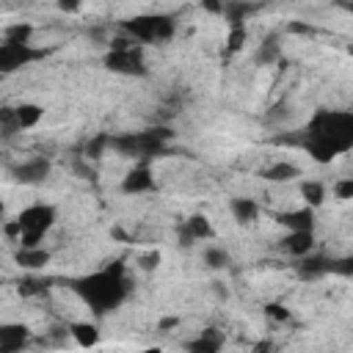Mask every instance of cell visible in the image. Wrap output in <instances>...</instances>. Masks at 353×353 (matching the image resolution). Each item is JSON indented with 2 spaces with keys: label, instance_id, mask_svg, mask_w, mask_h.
<instances>
[{
  "label": "cell",
  "instance_id": "obj_1",
  "mask_svg": "<svg viewBox=\"0 0 353 353\" xmlns=\"http://www.w3.org/2000/svg\"><path fill=\"white\" fill-rule=\"evenodd\" d=\"M353 146V116L347 110H317L306 127V152L317 163H331Z\"/></svg>",
  "mask_w": 353,
  "mask_h": 353
},
{
  "label": "cell",
  "instance_id": "obj_2",
  "mask_svg": "<svg viewBox=\"0 0 353 353\" xmlns=\"http://www.w3.org/2000/svg\"><path fill=\"white\" fill-rule=\"evenodd\" d=\"M72 290L88 303V309L102 317L113 309H119L130 292L127 276H124V265L121 262H110L102 270L91 273V276H80L72 281Z\"/></svg>",
  "mask_w": 353,
  "mask_h": 353
},
{
  "label": "cell",
  "instance_id": "obj_3",
  "mask_svg": "<svg viewBox=\"0 0 353 353\" xmlns=\"http://www.w3.org/2000/svg\"><path fill=\"white\" fill-rule=\"evenodd\" d=\"M176 25L168 14H138L127 22H121V33L132 41L149 44V41H168L174 36Z\"/></svg>",
  "mask_w": 353,
  "mask_h": 353
},
{
  "label": "cell",
  "instance_id": "obj_4",
  "mask_svg": "<svg viewBox=\"0 0 353 353\" xmlns=\"http://www.w3.org/2000/svg\"><path fill=\"white\" fill-rule=\"evenodd\" d=\"M171 138V130L165 127H154V130H143V132H124L110 138V146L119 154H130V157H152L157 152H163L165 141Z\"/></svg>",
  "mask_w": 353,
  "mask_h": 353
},
{
  "label": "cell",
  "instance_id": "obj_5",
  "mask_svg": "<svg viewBox=\"0 0 353 353\" xmlns=\"http://www.w3.org/2000/svg\"><path fill=\"white\" fill-rule=\"evenodd\" d=\"M17 223H19V243H22V248H36L41 243V237L52 229L55 210L50 204H30L28 210L19 212Z\"/></svg>",
  "mask_w": 353,
  "mask_h": 353
},
{
  "label": "cell",
  "instance_id": "obj_6",
  "mask_svg": "<svg viewBox=\"0 0 353 353\" xmlns=\"http://www.w3.org/2000/svg\"><path fill=\"white\" fill-rule=\"evenodd\" d=\"M110 72H119V74H146V61H143V47L135 44L130 50H108L105 61H102Z\"/></svg>",
  "mask_w": 353,
  "mask_h": 353
},
{
  "label": "cell",
  "instance_id": "obj_7",
  "mask_svg": "<svg viewBox=\"0 0 353 353\" xmlns=\"http://www.w3.org/2000/svg\"><path fill=\"white\" fill-rule=\"evenodd\" d=\"M44 58V50H36L33 44H14V41H3L0 44V72H17L33 61Z\"/></svg>",
  "mask_w": 353,
  "mask_h": 353
},
{
  "label": "cell",
  "instance_id": "obj_8",
  "mask_svg": "<svg viewBox=\"0 0 353 353\" xmlns=\"http://www.w3.org/2000/svg\"><path fill=\"white\" fill-rule=\"evenodd\" d=\"M11 176L19 185H41L50 176V160L47 157H30V160L14 165L11 168Z\"/></svg>",
  "mask_w": 353,
  "mask_h": 353
},
{
  "label": "cell",
  "instance_id": "obj_9",
  "mask_svg": "<svg viewBox=\"0 0 353 353\" xmlns=\"http://www.w3.org/2000/svg\"><path fill=\"white\" fill-rule=\"evenodd\" d=\"M30 339L25 323H0V353H19Z\"/></svg>",
  "mask_w": 353,
  "mask_h": 353
},
{
  "label": "cell",
  "instance_id": "obj_10",
  "mask_svg": "<svg viewBox=\"0 0 353 353\" xmlns=\"http://www.w3.org/2000/svg\"><path fill=\"white\" fill-rule=\"evenodd\" d=\"M207 237H212V223H210V218L201 215V212L190 215V218L182 223V229H179V240H182L185 248L193 245V243H199V240H207Z\"/></svg>",
  "mask_w": 353,
  "mask_h": 353
},
{
  "label": "cell",
  "instance_id": "obj_11",
  "mask_svg": "<svg viewBox=\"0 0 353 353\" xmlns=\"http://www.w3.org/2000/svg\"><path fill=\"white\" fill-rule=\"evenodd\" d=\"M152 188H154V176H152V171H149L146 163H138V165L130 168L127 176L121 179V190H124V193H146V190H152Z\"/></svg>",
  "mask_w": 353,
  "mask_h": 353
},
{
  "label": "cell",
  "instance_id": "obj_12",
  "mask_svg": "<svg viewBox=\"0 0 353 353\" xmlns=\"http://www.w3.org/2000/svg\"><path fill=\"white\" fill-rule=\"evenodd\" d=\"M281 248L290 254V256H309L312 248H314V232H290L284 240H281Z\"/></svg>",
  "mask_w": 353,
  "mask_h": 353
},
{
  "label": "cell",
  "instance_id": "obj_13",
  "mask_svg": "<svg viewBox=\"0 0 353 353\" xmlns=\"http://www.w3.org/2000/svg\"><path fill=\"white\" fill-rule=\"evenodd\" d=\"M279 223H284L290 232H312L314 229V210H309V207L287 210L279 215Z\"/></svg>",
  "mask_w": 353,
  "mask_h": 353
},
{
  "label": "cell",
  "instance_id": "obj_14",
  "mask_svg": "<svg viewBox=\"0 0 353 353\" xmlns=\"http://www.w3.org/2000/svg\"><path fill=\"white\" fill-rule=\"evenodd\" d=\"M221 347H223V336L215 328H207L188 342V353H221Z\"/></svg>",
  "mask_w": 353,
  "mask_h": 353
},
{
  "label": "cell",
  "instance_id": "obj_15",
  "mask_svg": "<svg viewBox=\"0 0 353 353\" xmlns=\"http://www.w3.org/2000/svg\"><path fill=\"white\" fill-rule=\"evenodd\" d=\"M17 265L19 268H25V270H41L47 262H50V251H44V248H19L17 251Z\"/></svg>",
  "mask_w": 353,
  "mask_h": 353
},
{
  "label": "cell",
  "instance_id": "obj_16",
  "mask_svg": "<svg viewBox=\"0 0 353 353\" xmlns=\"http://www.w3.org/2000/svg\"><path fill=\"white\" fill-rule=\"evenodd\" d=\"M69 336L80 345V347H94L97 342H99V328L94 325V323H85V320H80V323H72L69 325Z\"/></svg>",
  "mask_w": 353,
  "mask_h": 353
},
{
  "label": "cell",
  "instance_id": "obj_17",
  "mask_svg": "<svg viewBox=\"0 0 353 353\" xmlns=\"http://www.w3.org/2000/svg\"><path fill=\"white\" fill-rule=\"evenodd\" d=\"M229 210H232V215H234V221H237V223H254V221H256V215H259V204H256L254 199H245V196L232 199Z\"/></svg>",
  "mask_w": 353,
  "mask_h": 353
},
{
  "label": "cell",
  "instance_id": "obj_18",
  "mask_svg": "<svg viewBox=\"0 0 353 353\" xmlns=\"http://www.w3.org/2000/svg\"><path fill=\"white\" fill-rule=\"evenodd\" d=\"M14 113H17V124H19V130H30V127H36V124L41 121L44 108L36 105V102H22V105L14 108Z\"/></svg>",
  "mask_w": 353,
  "mask_h": 353
},
{
  "label": "cell",
  "instance_id": "obj_19",
  "mask_svg": "<svg viewBox=\"0 0 353 353\" xmlns=\"http://www.w3.org/2000/svg\"><path fill=\"white\" fill-rule=\"evenodd\" d=\"M262 176L270 179V182H290V179L301 176V168H298L295 163H290V160H279V163L268 165V168L262 171Z\"/></svg>",
  "mask_w": 353,
  "mask_h": 353
},
{
  "label": "cell",
  "instance_id": "obj_20",
  "mask_svg": "<svg viewBox=\"0 0 353 353\" xmlns=\"http://www.w3.org/2000/svg\"><path fill=\"white\" fill-rule=\"evenodd\" d=\"M301 196H303L309 210H317V207L325 204V185L317 182V179H303L301 182Z\"/></svg>",
  "mask_w": 353,
  "mask_h": 353
},
{
  "label": "cell",
  "instance_id": "obj_21",
  "mask_svg": "<svg viewBox=\"0 0 353 353\" xmlns=\"http://www.w3.org/2000/svg\"><path fill=\"white\" fill-rule=\"evenodd\" d=\"M254 11H256V6H251V3H226L221 14H226V17H229L232 28H243L245 17H248V14H254Z\"/></svg>",
  "mask_w": 353,
  "mask_h": 353
},
{
  "label": "cell",
  "instance_id": "obj_22",
  "mask_svg": "<svg viewBox=\"0 0 353 353\" xmlns=\"http://www.w3.org/2000/svg\"><path fill=\"white\" fill-rule=\"evenodd\" d=\"M279 55H281L279 36H268V39L259 44V50H256V61H259V63H265V66H270L273 61H279Z\"/></svg>",
  "mask_w": 353,
  "mask_h": 353
},
{
  "label": "cell",
  "instance_id": "obj_23",
  "mask_svg": "<svg viewBox=\"0 0 353 353\" xmlns=\"http://www.w3.org/2000/svg\"><path fill=\"white\" fill-rule=\"evenodd\" d=\"M204 265L212 268V270H223V268L229 265V251L221 248V245H210V248L204 251Z\"/></svg>",
  "mask_w": 353,
  "mask_h": 353
},
{
  "label": "cell",
  "instance_id": "obj_24",
  "mask_svg": "<svg viewBox=\"0 0 353 353\" xmlns=\"http://www.w3.org/2000/svg\"><path fill=\"white\" fill-rule=\"evenodd\" d=\"M30 36H33V28H30L28 22H17V25H8V28H6V41L30 44Z\"/></svg>",
  "mask_w": 353,
  "mask_h": 353
},
{
  "label": "cell",
  "instance_id": "obj_25",
  "mask_svg": "<svg viewBox=\"0 0 353 353\" xmlns=\"http://www.w3.org/2000/svg\"><path fill=\"white\" fill-rule=\"evenodd\" d=\"M14 132H19V124H17V113H14V108L11 105H3L0 108V135H14Z\"/></svg>",
  "mask_w": 353,
  "mask_h": 353
},
{
  "label": "cell",
  "instance_id": "obj_26",
  "mask_svg": "<svg viewBox=\"0 0 353 353\" xmlns=\"http://www.w3.org/2000/svg\"><path fill=\"white\" fill-rule=\"evenodd\" d=\"M245 41H248L245 25H243V28H232V30H229V39H226V50H229V52H240Z\"/></svg>",
  "mask_w": 353,
  "mask_h": 353
},
{
  "label": "cell",
  "instance_id": "obj_27",
  "mask_svg": "<svg viewBox=\"0 0 353 353\" xmlns=\"http://www.w3.org/2000/svg\"><path fill=\"white\" fill-rule=\"evenodd\" d=\"M334 196H336L339 201H350V199H353V179H350V176L336 179V182H334Z\"/></svg>",
  "mask_w": 353,
  "mask_h": 353
},
{
  "label": "cell",
  "instance_id": "obj_28",
  "mask_svg": "<svg viewBox=\"0 0 353 353\" xmlns=\"http://www.w3.org/2000/svg\"><path fill=\"white\" fill-rule=\"evenodd\" d=\"M325 270H331V265H328L323 256H312V259L303 262V268H301L303 276H317V273H325Z\"/></svg>",
  "mask_w": 353,
  "mask_h": 353
},
{
  "label": "cell",
  "instance_id": "obj_29",
  "mask_svg": "<svg viewBox=\"0 0 353 353\" xmlns=\"http://www.w3.org/2000/svg\"><path fill=\"white\" fill-rule=\"evenodd\" d=\"M105 146H110V135H99V138H94L91 143H88V149H85V157H102V149Z\"/></svg>",
  "mask_w": 353,
  "mask_h": 353
},
{
  "label": "cell",
  "instance_id": "obj_30",
  "mask_svg": "<svg viewBox=\"0 0 353 353\" xmlns=\"http://www.w3.org/2000/svg\"><path fill=\"white\" fill-rule=\"evenodd\" d=\"M265 314L276 323H287L290 320V309H284L281 303H265Z\"/></svg>",
  "mask_w": 353,
  "mask_h": 353
},
{
  "label": "cell",
  "instance_id": "obj_31",
  "mask_svg": "<svg viewBox=\"0 0 353 353\" xmlns=\"http://www.w3.org/2000/svg\"><path fill=\"white\" fill-rule=\"evenodd\" d=\"M138 265H141V270H146V273L157 270V265H160V251H149V254H143V256L138 259Z\"/></svg>",
  "mask_w": 353,
  "mask_h": 353
},
{
  "label": "cell",
  "instance_id": "obj_32",
  "mask_svg": "<svg viewBox=\"0 0 353 353\" xmlns=\"http://www.w3.org/2000/svg\"><path fill=\"white\" fill-rule=\"evenodd\" d=\"M287 30H290V33H303V36H312V25H306V22H290V25H287Z\"/></svg>",
  "mask_w": 353,
  "mask_h": 353
},
{
  "label": "cell",
  "instance_id": "obj_33",
  "mask_svg": "<svg viewBox=\"0 0 353 353\" xmlns=\"http://www.w3.org/2000/svg\"><path fill=\"white\" fill-rule=\"evenodd\" d=\"M276 347H273V339H259L254 347H251V353H273Z\"/></svg>",
  "mask_w": 353,
  "mask_h": 353
},
{
  "label": "cell",
  "instance_id": "obj_34",
  "mask_svg": "<svg viewBox=\"0 0 353 353\" xmlns=\"http://www.w3.org/2000/svg\"><path fill=\"white\" fill-rule=\"evenodd\" d=\"M176 325H179V317H163L157 328H160V331H168V328H176Z\"/></svg>",
  "mask_w": 353,
  "mask_h": 353
},
{
  "label": "cell",
  "instance_id": "obj_35",
  "mask_svg": "<svg viewBox=\"0 0 353 353\" xmlns=\"http://www.w3.org/2000/svg\"><path fill=\"white\" fill-rule=\"evenodd\" d=\"M6 234H8V237H19V223H17V221H11V223L6 226Z\"/></svg>",
  "mask_w": 353,
  "mask_h": 353
},
{
  "label": "cell",
  "instance_id": "obj_36",
  "mask_svg": "<svg viewBox=\"0 0 353 353\" xmlns=\"http://www.w3.org/2000/svg\"><path fill=\"white\" fill-rule=\"evenodd\" d=\"M58 8H61V11H69V14L80 11V6H77V3H58Z\"/></svg>",
  "mask_w": 353,
  "mask_h": 353
},
{
  "label": "cell",
  "instance_id": "obj_37",
  "mask_svg": "<svg viewBox=\"0 0 353 353\" xmlns=\"http://www.w3.org/2000/svg\"><path fill=\"white\" fill-rule=\"evenodd\" d=\"M204 8H207V11H212V14H221V11H223V6H221V3H204Z\"/></svg>",
  "mask_w": 353,
  "mask_h": 353
},
{
  "label": "cell",
  "instance_id": "obj_38",
  "mask_svg": "<svg viewBox=\"0 0 353 353\" xmlns=\"http://www.w3.org/2000/svg\"><path fill=\"white\" fill-rule=\"evenodd\" d=\"M138 353H163L160 347H143V350H138Z\"/></svg>",
  "mask_w": 353,
  "mask_h": 353
},
{
  "label": "cell",
  "instance_id": "obj_39",
  "mask_svg": "<svg viewBox=\"0 0 353 353\" xmlns=\"http://www.w3.org/2000/svg\"><path fill=\"white\" fill-rule=\"evenodd\" d=\"M3 212H6V204H3V201H0V218H3Z\"/></svg>",
  "mask_w": 353,
  "mask_h": 353
}]
</instances>
